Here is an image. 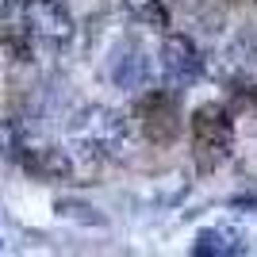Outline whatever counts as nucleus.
Wrapping results in <instances>:
<instances>
[{"label":"nucleus","mask_w":257,"mask_h":257,"mask_svg":"<svg viewBox=\"0 0 257 257\" xmlns=\"http://www.w3.org/2000/svg\"><path fill=\"white\" fill-rule=\"evenodd\" d=\"M192 142H196V161L204 169H215L234 146V123L223 104H204L192 111Z\"/></svg>","instance_id":"obj_1"},{"label":"nucleus","mask_w":257,"mask_h":257,"mask_svg":"<svg viewBox=\"0 0 257 257\" xmlns=\"http://www.w3.org/2000/svg\"><path fill=\"white\" fill-rule=\"evenodd\" d=\"M139 127L154 146H169L181 135V111H177V96L169 92H146L139 100Z\"/></svg>","instance_id":"obj_2"},{"label":"nucleus","mask_w":257,"mask_h":257,"mask_svg":"<svg viewBox=\"0 0 257 257\" xmlns=\"http://www.w3.org/2000/svg\"><path fill=\"white\" fill-rule=\"evenodd\" d=\"M27 23H31V35L46 39V43H65L73 35V20H69L62 0H31L27 4Z\"/></svg>","instance_id":"obj_3"},{"label":"nucleus","mask_w":257,"mask_h":257,"mask_svg":"<svg viewBox=\"0 0 257 257\" xmlns=\"http://www.w3.org/2000/svg\"><path fill=\"white\" fill-rule=\"evenodd\" d=\"M165 62H169V69L181 77V81H196V77L204 73V62H200L196 46L188 43V39H181V35H173L169 43H165Z\"/></svg>","instance_id":"obj_4"},{"label":"nucleus","mask_w":257,"mask_h":257,"mask_svg":"<svg viewBox=\"0 0 257 257\" xmlns=\"http://www.w3.org/2000/svg\"><path fill=\"white\" fill-rule=\"evenodd\" d=\"M23 169L35 173V177H69L73 165L62 150H35V154H20Z\"/></svg>","instance_id":"obj_5"},{"label":"nucleus","mask_w":257,"mask_h":257,"mask_svg":"<svg viewBox=\"0 0 257 257\" xmlns=\"http://www.w3.org/2000/svg\"><path fill=\"white\" fill-rule=\"evenodd\" d=\"M62 215H73V219H85V223H104L100 215H92V207H85V204H69V200H62Z\"/></svg>","instance_id":"obj_6"}]
</instances>
